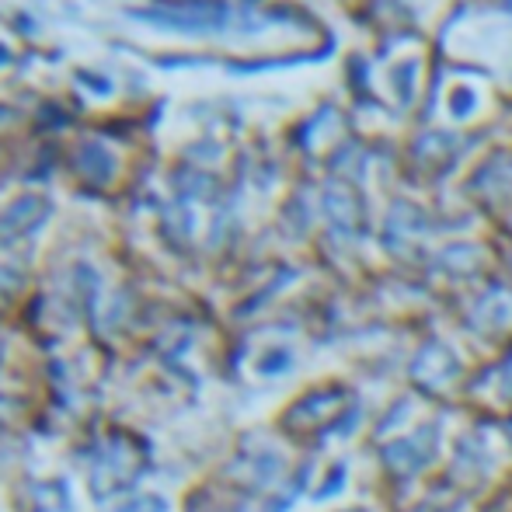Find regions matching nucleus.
Here are the masks:
<instances>
[{
  "mask_svg": "<svg viewBox=\"0 0 512 512\" xmlns=\"http://www.w3.org/2000/svg\"><path fill=\"white\" fill-rule=\"evenodd\" d=\"M502 387H506V394L512 398V356H509V363L502 366Z\"/></svg>",
  "mask_w": 512,
  "mask_h": 512,
  "instance_id": "nucleus-6",
  "label": "nucleus"
},
{
  "mask_svg": "<svg viewBox=\"0 0 512 512\" xmlns=\"http://www.w3.org/2000/svg\"><path fill=\"white\" fill-rule=\"evenodd\" d=\"M432 453H436V429H418L415 436L398 439V443L387 446L384 457L394 474H415L429 464Z\"/></svg>",
  "mask_w": 512,
  "mask_h": 512,
  "instance_id": "nucleus-1",
  "label": "nucleus"
},
{
  "mask_svg": "<svg viewBox=\"0 0 512 512\" xmlns=\"http://www.w3.org/2000/svg\"><path fill=\"white\" fill-rule=\"evenodd\" d=\"M457 377V356L443 345H425L415 359V380L425 387H443Z\"/></svg>",
  "mask_w": 512,
  "mask_h": 512,
  "instance_id": "nucleus-2",
  "label": "nucleus"
},
{
  "mask_svg": "<svg viewBox=\"0 0 512 512\" xmlns=\"http://www.w3.org/2000/svg\"><path fill=\"white\" fill-rule=\"evenodd\" d=\"M35 506L39 512H74V488L67 478H46L35 488Z\"/></svg>",
  "mask_w": 512,
  "mask_h": 512,
  "instance_id": "nucleus-3",
  "label": "nucleus"
},
{
  "mask_svg": "<svg viewBox=\"0 0 512 512\" xmlns=\"http://www.w3.org/2000/svg\"><path fill=\"white\" fill-rule=\"evenodd\" d=\"M105 512H175L171 499L161 492H129L122 499H115Z\"/></svg>",
  "mask_w": 512,
  "mask_h": 512,
  "instance_id": "nucleus-4",
  "label": "nucleus"
},
{
  "mask_svg": "<svg viewBox=\"0 0 512 512\" xmlns=\"http://www.w3.org/2000/svg\"><path fill=\"white\" fill-rule=\"evenodd\" d=\"M251 366H255L258 377L272 380V377H283V373H290L293 356L286 349H265V352H258V356L251 359Z\"/></svg>",
  "mask_w": 512,
  "mask_h": 512,
  "instance_id": "nucleus-5",
  "label": "nucleus"
},
{
  "mask_svg": "<svg viewBox=\"0 0 512 512\" xmlns=\"http://www.w3.org/2000/svg\"><path fill=\"white\" fill-rule=\"evenodd\" d=\"M509 439H512V422H509Z\"/></svg>",
  "mask_w": 512,
  "mask_h": 512,
  "instance_id": "nucleus-7",
  "label": "nucleus"
}]
</instances>
